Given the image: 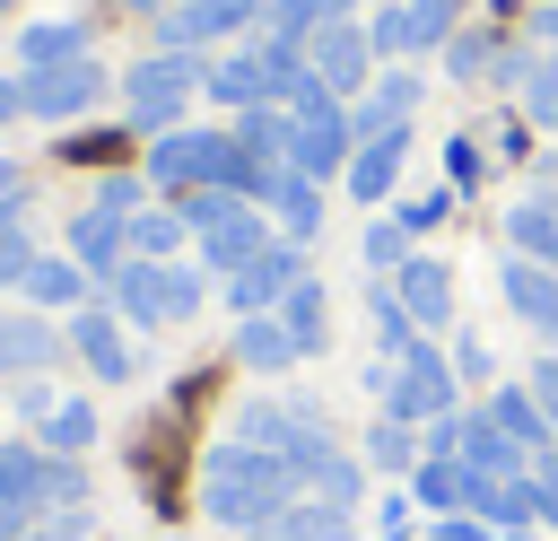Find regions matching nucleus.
<instances>
[{
	"mask_svg": "<svg viewBox=\"0 0 558 541\" xmlns=\"http://www.w3.org/2000/svg\"><path fill=\"white\" fill-rule=\"evenodd\" d=\"M9 9H17V0H0V17H9Z\"/></svg>",
	"mask_w": 558,
	"mask_h": 541,
	"instance_id": "obj_49",
	"label": "nucleus"
},
{
	"mask_svg": "<svg viewBox=\"0 0 558 541\" xmlns=\"http://www.w3.org/2000/svg\"><path fill=\"white\" fill-rule=\"evenodd\" d=\"M532 44H558V0H549V9L532 17Z\"/></svg>",
	"mask_w": 558,
	"mask_h": 541,
	"instance_id": "obj_46",
	"label": "nucleus"
},
{
	"mask_svg": "<svg viewBox=\"0 0 558 541\" xmlns=\"http://www.w3.org/2000/svg\"><path fill=\"white\" fill-rule=\"evenodd\" d=\"M453 201H462V192H418V201H401V227H410V236H427V227H445V218H453Z\"/></svg>",
	"mask_w": 558,
	"mask_h": 541,
	"instance_id": "obj_40",
	"label": "nucleus"
},
{
	"mask_svg": "<svg viewBox=\"0 0 558 541\" xmlns=\"http://www.w3.org/2000/svg\"><path fill=\"white\" fill-rule=\"evenodd\" d=\"M105 297H113V314L122 323H140V332H157V323H174V288H166V262H122L113 279H105Z\"/></svg>",
	"mask_w": 558,
	"mask_h": 541,
	"instance_id": "obj_15",
	"label": "nucleus"
},
{
	"mask_svg": "<svg viewBox=\"0 0 558 541\" xmlns=\"http://www.w3.org/2000/svg\"><path fill=\"white\" fill-rule=\"evenodd\" d=\"M305 79H323L340 105H349V96H366V79H375V35H366L357 17L323 26V35L305 44Z\"/></svg>",
	"mask_w": 558,
	"mask_h": 541,
	"instance_id": "obj_9",
	"label": "nucleus"
},
{
	"mask_svg": "<svg viewBox=\"0 0 558 541\" xmlns=\"http://www.w3.org/2000/svg\"><path fill=\"white\" fill-rule=\"evenodd\" d=\"M166 9H174V0H166Z\"/></svg>",
	"mask_w": 558,
	"mask_h": 541,
	"instance_id": "obj_51",
	"label": "nucleus"
},
{
	"mask_svg": "<svg viewBox=\"0 0 558 541\" xmlns=\"http://www.w3.org/2000/svg\"><path fill=\"white\" fill-rule=\"evenodd\" d=\"M192 96H201V52H148V61L122 70V122L148 131V140L174 131L192 113Z\"/></svg>",
	"mask_w": 558,
	"mask_h": 541,
	"instance_id": "obj_4",
	"label": "nucleus"
},
{
	"mask_svg": "<svg viewBox=\"0 0 558 541\" xmlns=\"http://www.w3.org/2000/svg\"><path fill=\"white\" fill-rule=\"evenodd\" d=\"M0 122H17V79H0Z\"/></svg>",
	"mask_w": 558,
	"mask_h": 541,
	"instance_id": "obj_47",
	"label": "nucleus"
},
{
	"mask_svg": "<svg viewBox=\"0 0 558 541\" xmlns=\"http://www.w3.org/2000/svg\"><path fill=\"white\" fill-rule=\"evenodd\" d=\"M532 497H541V524L558 532V454H541V462H532Z\"/></svg>",
	"mask_w": 558,
	"mask_h": 541,
	"instance_id": "obj_42",
	"label": "nucleus"
},
{
	"mask_svg": "<svg viewBox=\"0 0 558 541\" xmlns=\"http://www.w3.org/2000/svg\"><path fill=\"white\" fill-rule=\"evenodd\" d=\"M401 157H410V122H392L384 140H357V157H349V175H340V183H349L366 209H384V192L401 183Z\"/></svg>",
	"mask_w": 558,
	"mask_h": 541,
	"instance_id": "obj_17",
	"label": "nucleus"
},
{
	"mask_svg": "<svg viewBox=\"0 0 558 541\" xmlns=\"http://www.w3.org/2000/svg\"><path fill=\"white\" fill-rule=\"evenodd\" d=\"M140 192H148V175H122V166H113V175L96 183L87 209H105V218H140Z\"/></svg>",
	"mask_w": 558,
	"mask_h": 541,
	"instance_id": "obj_36",
	"label": "nucleus"
},
{
	"mask_svg": "<svg viewBox=\"0 0 558 541\" xmlns=\"http://www.w3.org/2000/svg\"><path fill=\"white\" fill-rule=\"evenodd\" d=\"M105 61L96 52H78V61H52V70H26L17 79V113H35V122H78V113H96L105 105Z\"/></svg>",
	"mask_w": 558,
	"mask_h": 541,
	"instance_id": "obj_5",
	"label": "nucleus"
},
{
	"mask_svg": "<svg viewBox=\"0 0 558 541\" xmlns=\"http://www.w3.org/2000/svg\"><path fill=\"white\" fill-rule=\"evenodd\" d=\"M296 279H314V270H305V244L270 236V244H262L244 270H227V314H235V323H244V314H270V305H279Z\"/></svg>",
	"mask_w": 558,
	"mask_h": 541,
	"instance_id": "obj_7",
	"label": "nucleus"
},
{
	"mask_svg": "<svg viewBox=\"0 0 558 541\" xmlns=\"http://www.w3.org/2000/svg\"><path fill=\"white\" fill-rule=\"evenodd\" d=\"M96 436H105V428H96V401H78V393H52V410L35 419V445H44V454H70V462H78Z\"/></svg>",
	"mask_w": 558,
	"mask_h": 541,
	"instance_id": "obj_23",
	"label": "nucleus"
},
{
	"mask_svg": "<svg viewBox=\"0 0 558 541\" xmlns=\"http://www.w3.org/2000/svg\"><path fill=\"white\" fill-rule=\"evenodd\" d=\"M244 26H262V0H174L157 9V52H209Z\"/></svg>",
	"mask_w": 558,
	"mask_h": 541,
	"instance_id": "obj_6",
	"label": "nucleus"
},
{
	"mask_svg": "<svg viewBox=\"0 0 558 541\" xmlns=\"http://www.w3.org/2000/svg\"><path fill=\"white\" fill-rule=\"evenodd\" d=\"M122 227H131V253H140V262H174V244L192 236V227L174 218V201H157V209H140V218H122Z\"/></svg>",
	"mask_w": 558,
	"mask_h": 541,
	"instance_id": "obj_32",
	"label": "nucleus"
},
{
	"mask_svg": "<svg viewBox=\"0 0 558 541\" xmlns=\"http://www.w3.org/2000/svg\"><path fill=\"white\" fill-rule=\"evenodd\" d=\"M253 209H262L288 244H314V236H323V183L296 175V166H270V175L253 183Z\"/></svg>",
	"mask_w": 558,
	"mask_h": 541,
	"instance_id": "obj_10",
	"label": "nucleus"
},
{
	"mask_svg": "<svg viewBox=\"0 0 558 541\" xmlns=\"http://www.w3.org/2000/svg\"><path fill=\"white\" fill-rule=\"evenodd\" d=\"M506 52H514V44H488V35H453V44H445V70H453L462 87H480V79H506Z\"/></svg>",
	"mask_w": 558,
	"mask_h": 541,
	"instance_id": "obj_33",
	"label": "nucleus"
},
{
	"mask_svg": "<svg viewBox=\"0 0 558 541\" xmlns=\"http://www.w3.org/2000/svg\"><path fill=\"white\" fill-rule=\"evenodd\" d=\"M17 297H26L35 314H78V305H87V270H78L70 253H35V270L17 279Z\"/></svg>",
	"mask_w": 558,
	"mask_h": 541,
	"instance_id": "obj_19",
	"label": "nucleus"
},
{
	"mask_svg": "<svg viewBox=\"0 0 558 541\" xmlns=\"http://www.w3.org/2000/svg\"><path fill=\"white\" fill-rule=\"evenodd\" d=\"M523 393H532V401H541V419H549V436H558V349H549V358H532V366H523Z\"/></svg>",
	"mask_w": 558,
	"mask_h": 541,
	"instance_id": "obj_39",
	"label": "nucleus"
},
{
	"mask_svg": "<svg viewBox=\"0 0 558 541\" xmlns=\"http://www.w3.org/2000/svg\"><path fill=\"white\" fill-rule=\"evenodd\" d=\"M366 384H375V401H384V419H410V428H436L445 410H462L453 401V358L436 349V340H418L410 358H375L366 366Z\"/></svg>",
	"mask_w": 558,
	"mask_h": 541,
	"instance_id": "obj_3",
	"label": "nucleus"
},
{
	"mask_svg": "<svg viewBox=\"0 0 558 541\" xmlns=\"http://www.w3.org/2000/svg\"><path fill=\"white\" fill-rule=\"evenodd\" d=\"M296 358H305V349L288 340L279 314H244V323H235V366H244V375H288Z\"/></svg>",
	"mask_w": 558,
	"mask_h": 541,
	"instance_id": "obj_20",
	"label": "nucleus"
},
{
	"mask_svg": "<svg viewBox=\"0 0 558 541\" xmlns=\"http://www.w3.org/2000/svg\"><path fill=\"white\" fill-rule=\"evenodd\" d=\"M488 175V157H480V140H445V192H471Z\"/></svg>",
	"mask_w": 558,
	"mask_h": 541,
	"instance_id": "obj_38",
	"label": "nucleus"
},
{
	"mask_svg": "<svg viewBox=\"0 0 558 541\" xmlns=\"http://www.w3.org/2000/svg\"><path fill=\"white\" fill-rule=\"evenodd\" d=\"M78 52H87V26H78V17H35V26H17V61H26V70L78 61Z\"/></svg>",
	"mask_w": 558,
	"mask_h": 541,
	"instance_id": "obj_28",
	"label": "nucleus"
},
{
	"mask_svg": "<svg viewBox=\"0 0 558 541\" xmlns=\"http://www.w3.org/2000/svg\"><path fill=\"white\" fill-rule=\"evenodd\" d=\"M392 297H401V314H410L418 332H453V270H445L436 253H410V262L392 270Z\"/></svg>",
	"mask_w": 558,
	"mask_h": 541,
	"instance_id": "obj_13",
	"label": "nucleus"
},
{
	"mask_svg": "<svg viewBox=\"0 0 558 541\" xmlns=\"http://www.w3.org/2000/svg\"><path fill=\"white\" fill-rule=\"evenodd\" d=\"M70 262H78L87 279H113V270L131 262V227L105 218V209H78V218H70Z\"/></svg>",
	"mask_w": 558,
	"mask_h": 541,
	"instance_id": "obj_18",
	"label": "nucleus"
},
{
	"mask_svg": "<svg viewBox=\"0 0 558 541\" xmlns=\"http://www.w3.org/2000/svg\"><path fill=\"white\" fill-rule=\"evenodd\" d=\"M506 541H541V532H532V524H523V532H506Z\"/></svg>",
	"mask_w": 558,
	"mask_h": 541,
	"instance_id": "obj_48",
	"label": "nucleus"
},
{
	"mask_svg": "<svg viewBox=\"0 0 558 541\" xmlns=\"http://www.w3.org/2000/svg\"><path fill=\"white\" fill-rule=\"evenodd\" d=\"M506 244H514L523 262H549V270H558V201H549V192H523V201L506 209Z\"/></svg>",
	"mask_w": 558,
	"mask_h": 541,
	"instance_id": "obj_24",
	"label": "nucleus"
},
{
	"mask_svg": "<svg viewBox=\"0 0 558 541\" xmlns=\"http://www.w3.org/2000/svg\"><path fill=\"white\" fill-rule=\"evenodd\" d=\"M166 288H174V323L201 314V270H192V262H166Z\"/></svg>",
	"mask_w": 558,
	"mask_h": 541,
	"instance_id": "obj_41",
	"label": "nucleus"
},
{
	"mask_svg": "<svg viewBox=\"0 0 558 541\" xmlns=\"http://www.w3.org/2000/svg\"><path fill=\"white\" fill-rule=\"evenodd\" d=\"M418 105H427V79L392 61V70H384V79H366V96L349 105V131H357V140H384V131H392V122H410Z\"/></svg>",
	"mask_w": 558,
	"mask_h": 541,
	"instance_id": "obj_12",
	"label": "nucleus"
},
{
	"mask_svg": "<svg viewBox=\"0 0 558 541\" xmlns=\"http://www.w3.org/2000/svg\"><path fill=\"white\" fill-rule=\"evenodd\" d=\"M227 131H235V148H244L253 166H288V140H296V113H288V105H244V113H235Z\"/></svg>",
	"mask_w": 558,
	"mask_h": 541,
	"instance_id": "obj_22",
	"label": "nucleus"
},
{
	"mask_svg": "<svg viewBox=\"0 0 558 541\" xmlns=\"http://www.w3.org/2000/svg\"><path fill=\"white\" fill-rule=\"evenodd\" d=\"M26 192H35V175H26L17 157H0V218H17V209H26Z\"/></svg>",
	"mask_w": 558,
	"mask_h": 541,
	"instance_id": "obj_43",
	"label": "nucleus"
},
{
	"mask_svg": "<svg viewBox=\"0 0 558 541\" xmlns=\"http://www.w3.org/2000/svg\"><path fill=\"white\" fill-rule=\"evenodd\" d=\"M357 253H366V270H375V279H392L418 244H410V227H401V209H392V218H375V227L357 236Z\"/></svg>",
	"mask_w": 558,
	"mask_h": 541,
	"instance_id": "obj_34",
	"label": "nucleus"
},
{
	"mask_svg": "<svg viewBox=\"0 0 558 541\" xmlns=\"http://www.w3.org/2000/svg\"><path fill=\"white\" fill-rule=\"evenodd\" d=\"M453 358H462V366H453L462 384H488V349H480V332H453Z\"/></svg>",
	"mask_w": 558,
	"mask_h": 541,
	"instance_id": "obj_44",
	"label": "nucleus"
},
{
	"mask_svg": "<svg viewBox=\"0 0 558 541\" xmlns=\"http://www.w3.org/2000/svg\"><path fill=\"white\" fill-rule=\"evenodd\" d=\"M497 288H506V314H514V323H532L541 340H558V270H549V262H523V253H506Z\"/></svg>",
	"mask_w": 558,
	"mask_h": 541,
	"instance_id": "obj_16",
	"label": "nucleus"
},
{
	"mask_svg": "<svg viewBox=\"0 0 558 541\" xmlns=\"http://www.w3.org/2000/svg\"><path fill=\"white\" fill-rule=\"evenodd\" d=\"M366 35H375V61H401V52H445L462 26H453V0H392L366 17Z\"/></svg>",
	"mask_w": 558,
	"mask_h": 541,
	"instance_id": "obj_8",
	"label": "nucleus"
},
{
	"mask_svg": "<svg viewBox=\"0 0 558 541\" xmlns=\"http://www.w3.org/2000/svg\"><path fill=\"white\" fill-rule=\"evenodd\" d=\"M418 454H427V436H418L410 419H384V410H375V428H366V471L410 480V471H418Z\"/></svg>",
	"mask_w": 558,
	"mask_h": 541,
	"instance_id": "obj_27",
	"label": "nucleus"
},
{
	"mask_svg": "<svg viewBox=\"0 0 558 541\" xmlns=\"http://www.w3.org/2000/svg\"><path fill=\"white\" fill-rule=\"evenodd\" d=\"M26 541H96V524H87V506H52L26 524Z\"/></svg>",
	"mask_w": 558,
	"mask_h": 541,
	"instance_id": "obj_37",
	"label": "nucleus"
},
{
	"mask_svg": "<svg viewBox=\"0 0 558 541\" xmlns=\"http://www.w3.org/2000/svg\"><path fill=\"white\" fill-rule=\"evenodd\" d=\"M35 270V227H26V209L17 218H0V288H17Z\"/></svg>",
	"mask_w": 558,
	"mask_h": 541,
	"instance_id": "obj_35",
	"label": "nucleus"
},
{
	"mask_svg": "<svg viewBox=\"0 0 558 541\" xmlns=\"http://www.w3.org/2000/svg\"><path fill=\"white\" fill-rule=\"evenodd\" d=\"M253 541H357V515L349 506H323V497H296L270 532H253Z\"/></svg>",
	"mask_w": 558,
	"mask_h": 541,
	"instance_id": "obj_26",
	"label": "nucleus"
},
{
	"mask_svg": "<svg viewBox=\"0 0 558 541\" xmlns=\"http://www.w3.org/2000/svg\"><path fill=\"white\" fill-rule=\"evenodd\" d=\"M340 17H357V0H262V35H288V44H314Z\"/></svg>",
	"mask_w": 558,
	"mask_h": 541,
	"instance_id": "obj_25",
	"label": "nucleus"
},
{
	"mask_svg": "<svg viewBox=\"0 0 558 541\" xmlns=\"http://www.w3.org/2000/svg\"><path fill=\"white\" fill-rule=\"evenodd\" d=\"M270 314L288 323V340H296L305 358H314V349H323V332H331V314H323V279H296V288L270 305Z\"/></svg>",
	"mask_w": 558,
	"mask_h": 541,
	"instance_id": "obj_30",
	"label": "nucleus"
},
{
	"mask_svg": "<svg viewBox=\"0 0 558 541\" xmlns=\"http://www.w3.org/2000/svg\"><path fill=\"white\" fill-rule=\"evenodd\" d=\"M514 96H523V122L558 131V44H532V52H523V79H514Z\"/></svg>",
	"mask_w": 558,
	"mask_h": 541,
	"instance_id": "obj_29",
	"label": "nucleus"
},
{
	"mask_svg": "<svg viewBox=\"0 0 558 541\" xmlns=\"http://www.w3.org/2000/svg\"><path fill=\"white\" fill-rule=\"evenodd\" d=\"M61 358H70V332H52V314H35V305L0 314V375H44Z\"/></svg>",
	"mask_w": 558,
	"mask_h": 541,
	"instance_id": "obj_14",
	"label": "nucleus"
},
{
	"mask_svg": "<svg viewBox=\"0 0 558 541\" xmlns=\"http://www.w3.org/2000/svg\"><path fill=\"white\" fill-rule=\"evenodd\" d=\"M366 323H375V349H384V358H410V349L427 340V332H418V323L401 314V297H392V279H375V288H366Z\"/></svg>",
	"mask_w": 558,
	"mask_h": 541,
	"instance_id": "obj_31",
	"label": "nucleus"
},
{
	"mask_svg": "<svg viewBox=\"0 0 558 541\" xmlns=\"http://www.w3.org/2000/svg\"><path fill=\"white\" fill-rule=\"evenodd\" d=\"M235 166H244V148H235V131H209V122H174V131H157L148 140V183L174 201V192H235Z\"/></svg>",
	"mask_w": 558,
	"mask_h": 541,
	"instance_id": "obj_2",
	"label": "nucleus"
},
{
	"mask_svg": "<svg viewBox=\"0 0 558 541\" xmlns=\"http://www.w3.org/2000/svg\"><path fill=\"white\" fill-rule=\"evenodd\" d=\"M480 410H488V419H497L532 462H541V454H558V436H549V419H541V401H532L523 384H488V401H480Z\"/></svg>",
	"mask_w": 558,
	"mask_h": 541,
	"instance_id": "obj_21",
	"label": "nucleus"
},
{
	"mask_svg": "<svg viewBox=\"0 0 558 541\" xmlns=\"http://www.w3.org/2000/svg\"><path fill=\"white\" fill-rule=\"evenodd\" d=\"M384 9H392V0H384Z\"/></svg>",
	"mask_w": 558,
	"mask_h": 541,
	"instance_id": "obj_50",
	"label": "nucleus"
},
{
	"mask_svg": "<svg viewBox=\"0 0 558 541\" xmlns=\"http://www.w3.org/2000/svg\"><path fill=\"white\" fill-rule=\"evenodd\" d=\"M61 332H70V358H78L87 375L131 384V366H140V358H131V340H122V314H113V305H78Z\"/></svg>",
	"mask_w": 558,
	"mask_h": 541,
	"instance_id": "obj_11",
	"label": "nucleus"
},
{
	"mask_svg": "<svg viewBox=\"0 0 558 541\" xmlns=\"http://www.w3.org/2000/svg\"><path fill=\"white\" fill-rule=\"evenodd\" d=\"M488 532H497V524H480V515H436V524H427V541H488Z\"/></svg>",
	"mask_w": 558,
	"mask_h": 541,
	"instance_id": "obj_45",
	"label": "nucleus"
},
{
	"mask_svg": "<svg viewBox=\"0 0 558 541\" xmlns=\"http://www.w3.org/2000/svg\"><path fill=\"white\" fill-rule=\"evenodd\" d=\"M305 497V480L279 462V454H262V445H235V436H218L209 454H201V515L218 524V532H270L288 506Z\"/></svg>",
	"mask_w": 558,
	"mask_h": 541,
	"instance_id": "obj_1",
	"label": "nucleus"
}]
</instances>
